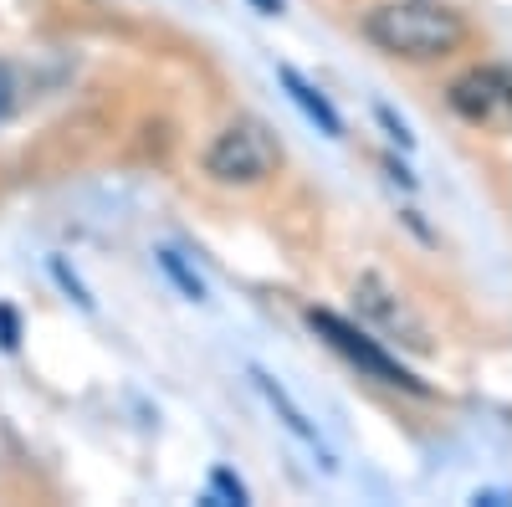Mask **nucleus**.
Returning a JSON list of instances; mask_svg holds the SVG:
<instances>
[{
    "label": "nucleus",
    "instance_id": "nucleus-6",
    "mask_svg": "<svg viewBox=\"0 0 512 507\" xmlns=\"http://www.w3.org/2000/svg\"><path fill=\"white\" fill-rule=\"evenodd\" d=\"M354 298H359V308L369 313V318H379L384 328H390L395 338H405V344H415V349H425V328L405 313V303L395 298L390 287H384L379 277H364L359 287H354Z\"/></svg>",
    "mask_w": 512,
    "mask_h": 507
},
{
    "label": "nucleus",
    "instance_id": "nucleus-10",
    "mask_svg": "<svg viewBox=\"0 0 512 507\" xmlns=\"http://www.w3.org/2000/svg\"><path fill=\"white\" fill-rule=\"evenodd\" d=\"M52 277H57V282H62V287L72 292V303H82V308H93V298H88V287H82V282H77V277L67 272V262H62V257L52 262Z\"/></svg>",
    "mask_w": 512,
    "mask_h": 507
},
{
    "label": "nucleus",
    "instance_id": "nucleus-12",
    "mask_svg": "<svg viewBox=\"0 0 512 507\" xmlns=\"http://www.w3.org/2000/svg\"><path fill=\"white\" fill-rule=\"evenodd\" d=\"M0 349H16V318H11V308H0Z\"/></svg>",
    "mask_w": 512,
    "mask_h": 507
},
{
    "label": "nucleus",
    "instance_id": "nucleus-14",
    "mask_svg": "<svg viewBox=\"0 0 512 507\" xmlns=\"http://www.w3.org/2000/svg\"><path fill=\"white\" fill-rule=\"evenodd\" d=\"M6 108H11V77H6V67H0V118H6Z\"/></svg>",
    "mask_w": 512,
    "mask_h": 507
},
{
    "label": "nucleus",
    "instance_id": "nucleus-9",
    "mask_svg": "<svg viewBox=\"0 0 512 507\" xmlns=\"http://www.w3.org/2000/svg\"><path fill=\"white\" fill-rule=\"evenodd\" d=\"M210 502H246V487L226 467H216V472H210Z\"/></svg>",
    "mask_w": 512,
    "mask_h": 507
},
{
    "label": "nucleus",
    "instance_id": "nucleus-3",
    "mask_svg": "<svg viewBox=\"0 0 512 507\" xmlns=\"http://www.w3.org/2000/svg\"><path fill=\"white\" fill-rule=\"evenodd\" d=\"M308 328L323 338L328 349H338L354 369H364V374H374L379 385H395V390H410V395H425V379H415L395 354H384L374 338L364 333V328H354L349 318H338V313H328V308H308Z\"/></svg>",
    "mask_w": 512,
    "mask_h": 507
},
{
    "label": "nucleus",
    "instance_id": "nucleus-7",
    "mask_svg": "<svg viewBox=\"0 0 512 507\" xmlns=\"http://www.w3.org/2000/svg\"><path fill=\"white\" fill-rule=\"evenodd\" d=\"M277 77H282L287 98H292L297 108H303V113H308V118L318 123V129H323L328 139H344V118H338V108H333V103H328V98H323V93L313 88L308 77H297L292 67H277Z\"/></svg>",
    "mask_w": 512,
    "mask_h": 507
},
{
    "label": "nucleus",
    "instance_id": "nucleus-13",
    "mask_svg": "<svg viewBox=\"0 0 512 507\" xmlns=\"http://www.w3.org/2000/svg\"><path fill=\"white\" fill-rule=\"evenodd\" d=\"M472 502H477V507H482V502H487V507H507L512 497H507V492H477Z\"/></svg>",
    "mask_w": 512,
    "mask_h": 507
},
{
    "label": "nucleus",
    "instance_id": "nucleus-1",
    "mask_svg": "<svg viewBox=\"0 0 512 507\" xmlns=\"http://www.w3.org/2000/svg\"><path fill=\"white\" fill-rule=\"evenodd\" d=\"M364 36L405 62H436L466 41V16L446 0H384L364 16Z\"/></svg>",
    "mask_w": 512,
    "mask_h": 507
},
{
    "label": "nucleus",
    "instance_id": "nucleus-15",
    "mask_svg": "<svg viewBox=\"0 0 512 507\" xmlns=\"http://www.w3.org/2000/svg\"><path fill=\"white\" fill-rule=\"evenodd\" d=\"M256 6H262V16H277V11H282V0H256Z\"/></svg>",
    "mask_w": 512,
    "mask_h": 507
},
{
    "label": "nucleus",
    "instance_id": "nucleus-2",
    "mask_svg": "<svg viewBox=\"0 0 512 507\" xmlns=\"http://www.w3.org/2000/svg\"><path fill=\"white\" fill-rule=\"evenodd\" d=\"M272 169H277V144L256 118H236L205 149V175L221 185H262Z\"/></svg>",
    "mask_w": 512,
    "mask_h": 507
},
{
    "label": "nucleus",
    "instance_id": "nucleus-8",
    "mask_svg": "<svg viewBox=\"0 0 512 507\" xmlns=\"http://www.w3.org/2000/svg\"><path fill=\"white\" fill-rule=\"evenodd\" d=\"M154 257H159V267H164L169 277H175V287L185 292L190 303H200V298H205V282H200V277H195V272H190V267L180 262V251H175V246H159Z\"/></svg>",
    "mask_w": 512,
    "mask_h": 507
},
{
    "label": "nucleus",
    "instance_id": "nucleus-4",
    "mask_svg": "<svg viewBox=\"0 0 512 507\" xmlns=\"http://www.w3.org/2000/svg\"><path fill=\"white\" fill-rule=\"evenodd\" d=\"M451 108L466 123H507L512 118V67H472L451 82Z\"/></svg>",
    "mask_w": 512,
    "mask_h": 507
},
{
    "label": "nucleus",
    "instance_id": "nucleus-5",
    "mask_svg": "<svg viewBox=\"0 0 512 507\" xmlns=\"http://www.w3.org/2000/svg\"><path fill=\"white\" fill-rule=\"evenodd\" d=\"M251 385H256V390H262V400L272 405V415L282 420V426H287V431H292L297 441H303L308 451H318V456H323V467L333 472V456H328V446H323V436H318V426H313V420H308V410H303V405H297V400H292V395H287V390L277 385V379H272L267 369H251Z\"/></svg>",
    "mask_w": 512,
    "mask_h": 507
},
{
    "label": "nucleus",
    "instance_id": "nucleus-11",
    "mask_svg": "<svg viewBox=\"0 0 512 507\" xmlns=\"http://www.w3.org/2000/svg\"><path fill=\"white\" fill-rule=\"evenodd\" d=\"M379 123H384V129H390V139H395L400 149H410V144H415V134L405 129V123H400V118H395L390 108H379Z\"/></svg>",
    "mask_w": 512,
    "mask_h": 507
}]
</instances>
